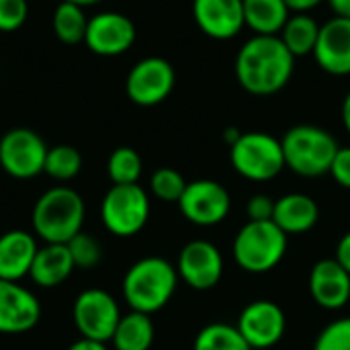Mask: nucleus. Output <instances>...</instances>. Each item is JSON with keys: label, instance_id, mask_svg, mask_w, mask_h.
I'll use <instances>...</instances> for the list:
<instances>
[{"label": "nucleus", "instance_id": "1", "mask_svg": "<svg viewBox=\"0 0 350 350\" xmlns=\"http://www.w3.org/2000/svg\"><path fill=\"white\" fill-rule=\"evenodd\" d=\"M236 78L254 96L283 90L295 70V57L279 35H252L236 55Z\"/></svg>", "mask_w": 350, "mask_h": 350}, {"label": "nucleus", "instance_id": "2", "mask_svg": "<svg viewBox=\"0 0 350 350\" xmlns=\"http://www.w3.org/2000/svg\"><path fill=\"white\" fill-rule=\"evenodd\" d=\"M178 285L176 267L166 258L148 256L131 265L123 279V297L133 312L156 314L174 295Z\"/></svg>", "mask_w": 350, "mask_h": 350}, {"label": "nucleus", "instance_id": "3", "mask_svg": "<svg viewBox=\"0 0 350 350\" xmlns=\"http://www.w3.org/2000/svg\"><path fill=\"white\" fill-rule=\"evenodd\" d=\"M84 199L70 187L45 191L33 207V230L45 244H68L82 232Z\"/></svg>", "mask_w": 350, "mask_h": 350}, {"label": "nucleus", "instance_id": "4", "mask_svg": "<svg viewBox=\"0 0 350 350\" xmlns=\"http://www.w3.org/2000/svg\"><path fill=\"white\" fill-rule=\"evenodd\" d=\"M285 166L299 176L316 178L330 174L338 152V142L330 131L318 125H295L281 137Z\"/></svg>", "mask_w": 350, "mask_h": 350}, {"label": "nucleus", "instance_id": "5", "mask_svg": "<svg viewBox=\"0 0 350 350\" xmlns=\"http://www.w3.org/2000/svg\"><path fill=\"white\" fill-rule=\"evenodd\" d=\"M238 267L252 275L273 271L287 252V234L275 221H246L234 240Z\"/></svg>", "mask_w": 350, "mask_h": 350}, {"label": "nucleus", "instance_id": "6", "mask_svg": "<svg viewBox=\"0 0 350 350\" xmlns=\"http://www.w3.org/2000/svg\"><path fill=\"white\" fill-rule=\"evenodd\" d=\"M230 162L234 170L246 180H273L285 168L281 139L265 131L240 133V137L230 146Z\"/></svg>", "mask_w": 350, "mask_h": 350}, {"label": "nucleus", "instance_id": "7", "mask_svg": "<svg viewBox=\"0 0 350 350\" xmlns=\"http://www.w3.org/2000/svg\"><path fill=\"white\" fill-rule=\"evenodd\" d=\"M148 217L150 197L137 183L113 185L100 203V219L105 228L119 238H131L139 234L148 224Z\"/></svg>", "mask_w": 350, "mask_h": 350}, {"label": "nucleus", "instance_id": "8", "mask_svg": "<svg viewBox=\"0 0 350 350\" xmlns=\"http://www.w3.org/2000/svg\"><path fill=\"white\" fill-rule=\"evenodd\" d=\"M47 150L49 148L37 131L29 127L8 129L0 137V166L12 178H33L43 172Z\"/></svg>", "mask_w": 350, "mask_h": 350}, {"label": "nucleus", "instance_id": "9", "mask_svg": "<svg viewBox=\"0 0 350 350\" xmlns=\"http://www.w3.org/2000/svg\"><path fill=\"white\" fill-rule=\"evenodd\" d=\"M176 74L168 59L152 55L139 59L127 74L125 92L139 107H154L166 100L174 88Z\"/></svg>", "mask_w": 350, "mask_h": 350}, {"label": "nucleus", "instance_id": "10", "mask_svg": "<svg viewBox=\"0 0 350 350\" xmlns=\"http://www.w3.org/2000/svg\"><path fill=\"white\" fill-rule=\"evenodd\" d=\"M72 318L78 332L84 338L109 342L121 320V312L113 295H109L107 291L86 289L76 297L72 308Z\"/></svg>", "mask_w": 350, "mask_h": 350}, {"label": "nucleus", "instance_id": "11", "mask_svg": "<svg viewBox=\"0 0 350 350\" xmlns=\"http://www.w3.org/2000/svg\"><path fill=\"white\" fill-rule=\"evenodd\" d=\"M178 207L187 221L201 228H211L228 217L232 199L221 183L211 178H199L187 183V189L178 199Z\"/></svg>", "mask_w": 350, "mask_h": 350}, {"label": "nucleus", "instance_id": "12", "mask_svg": "<svg viewBox=\"0 0 350 350\" xmlns=\"http://www.w3.org/2000/svg\"><path fill=\"white\" fill-rule=\"evenodd\" d=\"M137 31L127 14L105 10L88 18L84 45L103 57H115L125 53L135 43Z\"/></svg>", "mask_w": 350, "mask_h": 350}, {"label": "nucleus", "instance_id": "13", "mask_svg": "<svg viewBox=\"0 0 350 350\" xmlns=\"http://www.w3.org/2000/svg\"><path fill=\"white\" fill-rule=\"evenodd\" d=\"M178 279L195 291L213 289L224 277V256L207 240H193L183 246L176 262Z\"/></svg>", "mask_w": 350, "mask_h": 350}, {"label": "nucleus", "instance_id": "14", "mask_svg": "<svg viewBox=\"0 0 350 350\" xmlns=\"http://www.w3.org/2000/svg\"><path fill=\"white\" fill-rule=\"evenodd\" d=\"M285 328V312L281 310V306L269 299H256L248 304L238 318V330L252 350L275 347L283 338Z\"/></svg>", "mask_w": 350, "mask_h": 350}, {"label": "nucleus", "instance_id": "15", "mask_svg": "<svg viewBox=\"0 0 350 350\" xmlns=\"http://www.w3.org/2000/svg\"><path fill=\"white\" fill-rule=\"evenodd\" d=\"M197 27L211 39H234L244 27V0H193Z\"/></svg>", "mask_w": 350, "mask_h": 350}, {"label": "nucleus", "instance_id": "16", "mask_svg": "<svg viewBox=\"0 0 350 350\" xmlns=\"http://www.w3.org/2000/svg\"><path fill=\"white\" fill-rule=\"evenodd\" d=\"M41 318L37 297L14 281H0V334H23Z\"/></svg>", "mask_w": 350, "mask_h": 350}, {"label": "nucleus", "instance_id": "17", "mask_svg": "<svg viewBox=\"0 0 350 350\" xmlns=\"http://www.w3.org/2000/svg\"><path fill=\"white\" fill-rule=\"evenodd\" d=\"M316 64L332 76L350 74V18L334 16L320 27L318 43L312 53Z\"/></svg>", "mask_w": 350, "mask_h": 350}, {"label": "nucleus", "instance_id": "18", "mask_svg": "<svg viewBox=\"0 0 350 350\" xmlns=\"http://www.w3.org/2000/svg\"><path fill=\"white\" fill-rule=\"evenodd\" d=\"M312 299L324 310H340L350 301V275L336 258L318 260L310 273Z\"/></svg>", "mask_w": 350, "mask_h": 350}, {"label": "nucleus", "instance_id": "19", "mask_svg": "<svg viewBox=\"0 0 350 350\" xmlns=\"http://www.w3.org/2000/svg\"><path fill=\"white\" fill-rule=\"evenodd\" d=\"M35 238L25 230H12L0 236V281L18 283L29 275L37 254Z\"/></svg>", "mask_w": 350, "mask_h": 350}, {"label": "nucleus", "instance_id": "20", "mask_svg": "<svg viewBox=\"0 0 350 350\" xmlns=\"http://www.w3.org/2000/svg\"><path fill=\"white\" fill-rule=\"evenodd\" d=\"M320 219L318 203L304 193H289L275 201L273 221L287 234H306Z\"/></svg>", "mask_w": 350, "mask_h": 350}, {"label": "nucleus", "instance_id": "21", "mask_svg": "<svg viewBox=\"0 0 350 350\" xmlns=\"http://www.w3.org/2000/svg\"><path fill=\"white\" fill-rule=\"evenodd\" d=\"M74 260L66 244H45L37 250L29 277L35 285L51 289L62 285L74 271Z\"/></svg>", "mask_w": 350, "mask_h": 350}, {"label": "nucleus", "instance_id": "22", "mask_svg": "<svg viewBox=\"0 0 350 350\" xmlns=\"http://www.w3.org/2000/svg\"><path fill=\"white\" fill-rule=\"evenodd\" d=\"M289 16L285 0H244V23L254 35H279Z\"/></svg>", "mask_w": 350, "mask_h": 350}, {"label": "nucleus", "instance_id": "23", "mask_svg": "<svg viewBox=\"0 0 350 350\" xmlns=\"http://www.w3.org/2000/svg\"><path fill=\"white\" fill-rule=\"evenodd\" d=\"M154 322L148 314L133 312L121 316L115 334L111 338L115 350H150L154 342Z\"/></svg>", "mask_w": 350, "mask_h": 350}, {"label": "nucleus", "instance_id": "24", "mask_svg": "<svg viewBox=\"0 0 350 350\" xmlns=\"http://www.w3.org/2000/svg\"><path fill=\"white\" fill-rule=\"evenodd\" d=\"M320 27L322 25L310 12H295L289 16L279 37L285 43V47L293 53V57H301L314 53Z\"/></svg>", "mask_w": 350, "mask_h": 350}, {"label": "nucleus", "instance_id": "25", "mask_svg": "<svg viewBox=\"0 0 350 350\" xmlns=\"http://www.w3.org/2000/svg\"><path fill=\"white\" fill-rule=\"evenodd\" d=\"M86 27H88V18H86L82 6L68 2V0H62L55 6V10H53V33L62 43H66V45L84 43Z\"/></svg>", "mask_w": 350, "mask_h": 350}, {"label": "nucleus", "instance_id": "26", "mask_svg": "<svg viewBox=\"0 0 350 350\" xmlns=\"http://www.w3.org/2000/svg\"><path fill=\"white\" fill-rule=\"evenodd\" d=\"M193 350H252L238 326L215 322L199 330Z\"/></svg>", "mask_w": 350, "mask_h": 350}, {"label": "nucleus", "instance_id": "27", "mask_svg": "<svg viewBox=\"0 0 350 350\" xmlns=\"http://www.w3.org/2000/svg\"><path fill=\"white\" fill-rule=\"evenodd\" d=\"M82 170V154L74 146H53L47 150L45 166L43 172L51 176L53 180H72L80 174Z\"/></svg>", "mask_w": 350, "mask_h": 350}, {"label": "nucleus", "instance_id": "28", "mask_svg": "<svg viewBox=\"0 0 350 350\" xmlns=\"http://www.w3.org/2000/svg\"><path fill=\"white\" fill-rule=\"evenodd\" d=\"M144 164L133 148L121 146L111 152L107 162V174L113 185H135L142 176Z\"/></svg>", "mask_w": 350, "mask_h": 350}, {"label": "nucleus", "instance_id": "29", "mask_svg": "<svg viewBox=\"0 0 350 350\" xmlns=\"http://www.w3.org/2000/svg\"><path fill=\"white\" fill-rule=\"evenodd\" d=\"M150 189L160 201L178 203V199L183 197L187 189V180L174 168H158L150 178Z\"/></svg>", "mask_w": 350, "mask_h": 350}, {"label": "nucleus", "instance_id": "30", "mask_svg": "<svg viewBox=\"0 0 350 350\" xmlns=\"http://www.w3.org/2000/svg\"><path fill=\"white\" fill-rule=\"evenodd\" d=\"M66 246H68V250L72 254V260H74V267L76 269L88 271V269H94L100 262V256H103L100 244L90 234L80 232Z\"/></svg>", "mask_w": 350, "mask_h": 350}, {"label": "nucleus", "instance_id": "31", "mask_svg": "<svg viewBox=\"0 0 350 350\" xmlns=\"http://www.w3.org/2000/svg\"><path fill=\"white\" fill-rule=\"evenodd\" d=\"M314 350H350V318L328 324L316 338Z\"/></svg>", "mask_w": 350, "mask_h": 350}, {"label": "nucleus", "instance_id": "32", "mask_svg": "<svg viewBox=\"0 0 350 350\" xmlns=\"http://www.w3.org/2000/svg\"><path fill=\"white\" fill-rule=\"evenodd\" d=\"M29 14L27 0H0V33L18 31Z\"/></svg>", "mask_w": 350, "mask_h": 350}, {"label": "nucleus", "instance_id": "33", "mask_svg": "<svg viewBox=\"0 0 350 350\" xmlns=\"http://www.w3.org/2000/svg\"><path fill=\"white\" fill-rule=\"evenodd\" d=\"M275 213V199L269 195H254L246 203V215L248 221H273Z\"/></svg>", "mask_w": 350, "mask_h": 350}, {"label": "nucleus", "instance_id": "34", "mask_svg": "<svg viewBox=\"0 0 350 350\" xmlns=\"http://www.w3.org/2000/svg\"><path fill=\"white\" fill-rule=\"evenodd\" d=\"M330 174L342 189H350V148H338Z\"/></svg>", "mask_w": 350, "mask_h": 350}, {"label": "nucleus", "instance_id": "35", "mask_svg": "<svg viewBox=\"0 0 350 350\" xmlns=\"http://www.w3.org/2000/svg\"><path fill=\"white\" fill-rule=\"evenodd\" d=\"M334 258L338 260V265L350 275V232H347V234L340 238V242H338V246H336V256H334Z\"/></svg>", "mask_w": 350, "mask_h": 350}, {"label": "nucleus", "instance_id": "36", "mask_svg": "<svg viewBox=\"0 0 350 350\" xmlns=\"http://www.w3.org/2000/svg\"><path fill=\"white\" fill-rule=\"evenodd\" d=\"M322 2H326V0H285V4L291 10V14H295V12H312Z\"/></svg>", "mask_w": 350, "mask_h": 350}, {"label": "nucleus", "instance_id": "37", "mask_svg": "<svg viewBox=\"0 0 350 350\" xmlns=\"http://www.w3.org/2000/svg\"><path fill=\"white\" fill-rule=\"evenodd\" d=\"M68 350H107V342H98V340L82 336L80 340H76Z\"/></svg>", "mask_w": 350, "mask_h": 350}, {"label": "nucleus", "instance_id": "38", "mask_svg": "<svg viewBox=\"0 0 350 350\" xmlns=\"http://www.w3.org/2000/svg\"><path fill=\"white\" fill-rule=\"evenodd\" d=\"M330 8L334 10V16H345L350 18V0H326Z\"/></svg>", "mask_w": 350, "mask_h": 350}, {"label": "nucleus", "instance_id": "39", "mask_svg": "<svg viewBox=\"0 0 350 350\" xmlns=\"http://www.w3.org/2000/svg\"><path fill=\"white\" fill-rule=\"evenodd\" d=\"M342 125H345V129H347V133L350 135V90L347 92V96H345V100H342Z\"/></svg>", "mask_w": 350, "mask_h": 350}, {"label": "nucleus", "instance_id": "40", "mask_svg": "<svg viewBox=\"0 0 350 350\" xmlns=\"http://www.w3.org/2000/svg\"><path fill=\"white\" fill-rule=\"evenodd\" d=\"M68 2H74V4L86 8V6H94V4H98V2H103V0H68Z\"/></svg>", "mask_w": 350, "mask_h": 350}]
</instances>
